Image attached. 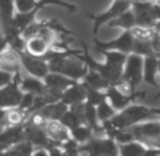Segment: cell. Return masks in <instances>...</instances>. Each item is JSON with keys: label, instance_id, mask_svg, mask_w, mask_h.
Here are the masks:
<instances>
[{"label": "cell", "instance_id": "32", "mask_svg": "<svg viewBox=\"0 0 160 156\" xmlns=\"http://www.w3.org/2000/svg\"><path fill=\"white\" fill-rule=\"evenodd\" d=\"M9 47V41H7V39L4 37L3 33H0V58H2V54L4 53V50Z\"/></svg>", "mask_w": 160, "mask_h": 156}, {"label": "cell", "instance_id": "17", "mask_svg": "<svg viewBox=\"0 0 160 156\" xmlns=\"http://www.w3.org/2000/svg\"><path fill=\"white\" fill-rule=\"evenodd\" d=\"M20 88L23 92L33 94V95H36V96H41L47 92V87H45L44 80L31 77V75H24V77H21Z\"/></svg>", "mask_w": 160, "mask_h": 156}, {"label": "cell", "instance_id": "28", "mask_svg": "<svg viewBox=\"0 0 160 156\" xmlns=\"http://www.w3.org/2000/svg\"><path fill=\"white\" fill-rule=\"evenodd\" d=\"M133 141H135V136H133L130 129H119L118 135L115 136V142L118 145L130 143V142H133Z\"/></svg>", "mask_w": 160, "mask_h": 156}, {"label": "cell", "instance_id": "18", "mask_svg": "<svg viewBox=\"0 0 160 156\" xmlns=\"http://www.w3.org/2000/svg\"><path fill=\"white\" fill-rule=\"evenodd\" d=\"M51 48V43L38 36H33L26 40V53L34 57H44Z\"/></svg>", "mask_w": 160, "mask_h": 156}, {"label": "cell", "instance_id": "20", "mask_svg": "<svg viewBox=\"0 0 160 156\" xmlns=\"http://www.w3.org/2000/svg\"><path fill=\"white\" fill-rule=\"evenodd\" d=\"M106 26L109 27H116V29H122V31L125 30H133L136 27V16L133 13L132 9L126 10L125 13H122L119 17H116L115 20L109 21Z\"/></svg>", "mask_w": 160, "mask_h": 156}, {"label": "cell", "instance_id": "25", "mask_svg": "<svg viewBox=\"0 0 160 156\" xmlns=\"http://www.w3.org/2000/svg\"><path fill=\"white\" fill-rule=\"evenodd\" d=\"M97 115H98L99 122L102 123V122H106V121H111L112 118L116 115V111L113 109V107L109 104L108 99H105L102 104H99V105L97 107Z\"/></svg>", "mask_w": 160, "mask_h": 156}, {"label": "cell", "instance_id": "27", "mask_svg": "<svg viewBox=\"0 0 160 156\" xmlns=\"http://www.w3.org/2000/svg\"><path fill=\"white\" fill-rule=\"evenodd\" d=\"M38 0H14L17 13H27L37 7Z\"/></svg>", "mask_w": 160, "mask_h": 156}, {"label": "cell", "instance_id": "10", "mask_svg": "<svg viewBox=\"0 0 160 156\" xmlns=\"http://www.w3.org/2000/svg\"><path fill=\"white\" fill-rule=\"evenodd\" d=\"M24 142V125L7 126L0 131V153Z\"/></svg>", "mask_w": 160, "mask_h": 156}, {"label": "cell", "instance_id": "14", "mask_svg": "<svg viewBox=\"0 0 160 156\" xmlns=\"http://www.w3.org/2000/svg\"><path fill=\"white\" fill-rule=\"evenodd\" d=\"M159 57L150 55L145 57V64H143V82L148 85H152L154 88H159Z\"/></svg>", "mask_w": 160, "mask_h": 156}, {"label": "cell", "instance_id": "4", "mask_svg": "<svg viewBox=\"0 0 160 156\" xmlns=\"http://www.w3.org/2000/svg\"><path fill=\"white\" fill-rule=\"evenodd\" d=\"M129 9H132V0H113L112 4L103 13H99V14H91V13H87L88 17L94 21V27H92L94 39H97L98 30L102 27L103 24H108L109 21L115 20L116 17H119L122 13H125Z\"/></svg>", "mask_w": 160, "mask_h": 156}, {"label": "cell", "instance_id": "29", "mask_svg": "<svg viewBox=\"0 0 160 156\" xmlns=\"http://www.w3.org/2000/svg\"><path fill=\"white\" fill-rule=\"evenodd\" d=\"M14 77H16V74L6 71V70H3V68H0V88L7 87L9 84H12V82L14 81Z\"/></svg>", "mask_w": 160, "mask_h": 156}, {"label": "cell", "instance_id": "22", "mask_svg": "<svg viewBox=\"0 0 160 156\" xmlns=\"http://www.w3.org/2000/svg\"><path fill=\"white\" fill-rule=\"evenodd\" d=\"M81 82L84 85H87V87L92 88V90H99V91H106L111 87V84L106 81L99 72L92 71V70H89V71L87 72V75L82 78Z\"/></svg>", "mask_w": 160, "mask_h": 156}, {"label": "cell", "instance_id": "30", "mask_svg": "<svg viewBox=\"0 0 160 156\" xmlns=\"http://www.w3.org/2000/svg\"><path fill=\"white\" fill-rule=\"evenodd\" d=\"M7 114H9V109L0 108V129L7 128Z\"/></svg>", "mask_w": 160, "mask_h": 156}, {"label": "cell", "instance_id": "9", "mask_svg": "<svg viewBox=\"0 0 160 156\" xmlns=\"http://www.w3.org/2000/svg\"><path fill=\"white\" fill-rule=\"evenodd\" d=\"M20 58H21V70H24L27 75L44 80L50 74L48 63L44 58L30 55L26 51L24 53H20Z\"/></svg>", "mask_w": 160, "mask_h": 156}, {"label": "cell", "instance_id": "8", "mask_svg": "<svg viewBox=\"0 0 160 156\" xmlns=\"http://www.w3.org/2000/svg\"><path fill=\"white\" fill-rule=\"evenodd\" d=\"M20 80L21 75L20 72H17L12 84L0 88V108L2 109H13L20 107L23 95H24V92L20 88Z\"/></svg>", "mask_w": 160, "mask_h": 156}, {"label": "cell", "instance_id": "21", "mask_svg": "<svg viewBox=\"0 0 160 156\" xmlns=\"http://www.w3.org/2000/svg\"><path fill=\"white\" fill-rule=\"evenodd\" d=\"M68 109L70 108H68L62 101H58V102H54V104H50V105L44 107V108L38 112L47 121H60Z\"/></svg>", "mask_w": 160, "mask_h": 156}, {"label": "cell", "instance_id": "24", "mask_svg": "<svg viewBox=\"0 0 160 156\" xmlns=\"http://www.w3.org/2000/svg\"><path fill=\"white\" fill-rule=\"evenodd\" d=\"M70 133H71V138H72L74 141H75L77 143H79V145L87 143L91 138H94V131H92V128L88 126L87 123L77 126L75 129L70 131Z\"/></svg>", "mask_w": 160, "mask_h": 156}, {"label": "cell", "instance_id": "23", "mask_svg": "<svg viewBox=\"0 0 160 156\" xmlns=\"http://www.w3.org/2000/svg\"><path fill=\"white\" fill-rule=\"evenodd\" d=\"M148 149L149 146H146L145 143L133 141L130 143L119 145V156H143Z\"/></svg>", "mask_w": 160, "mask_h": 156}, {"label": "cell", "instance_id": "37", "mask_svg": "<svg viewBox=\"0 0 160 156\" xmlns=\"http://www.w3.org/2000/svg\"><path fill=\"white\" fill-rule=\"evenodd\" d=\"M153 2H154V0H153Z\"/></svg>", "mask_w": 160, "mask_h": 156}, {"label": "cell", "instance_id": "13", "mask_svg": "<svg viewBox=\"0 0 160 156\" xmlns=\"http://www.w3.org/2000/svg\"><path fill=\"white\" fill-rule=\"evenodd\" d=\"M16 13L17 10H16L14 0H0V30L3 34L16 29L13 26Z\"/></svg>", "mask_w": 160, "mask_h": 156}, {"label": "cell", "instance_id": "6", "mask_svg": "<svg viewBox=\"0 0 160 156\" xmlns=\"http://www.w3.org/2000/svg\"><path fill=\"white\" fill-rule=\"evenodd\" d=\"M129 129L135 136V141L142 142L149 148H156L160 145V119L146 121Z\"/></svg>", "mask_w": 160, "mask_h": 156}, {"label": "cell", "instance_id": "3", "mask_svg": "<svg viewBox=\"0 0 160 156\" xmlns=\"http://www.w3.org/2000/svg\"><path fill=\"white\" fill-rule=\"evenodd\" d=\"M79 152L87 156H119V145L106 136H94L87 143L79 145Z\"/></svg>", "mask_w": 160, "mask_h": 156}, {"label": "cell", "instance_id": "1", "mask_svg": "<svg viewBox=\"0 0 160 156\" xmlns=\"http://www.w3.org/2000/svg\"><path fill=\"white\" fill-rule=\"evenodd\" d=\"M160 119V108L146 107L142 104H132L123 111L116 112V115L111 119L112 125L118 129H129L135 125H139L146 121Z\"/></svg>", "mask_w": 160, "mask_h": 156}, {"label": "cell", "instance_id": "35", "mask_svg": "<svg viewBox=\"0 0 160 156\" xmlns=\"http://www.w3.org/2000/svg\"><path fill=\"white\" fill-rule=\"evenodd\" d=\"M154 2H156V3H157V4H159V6H160V0H154Z\"/></svg>", "mask_w": 160, "mask_h": 156}, {"label": "cell", "instance_id": "7", "mask_svg": "<svg viewBox=\"0 0 160 156\" xmlns=\"http://www.w3.org/2000/svg\"><path fill=\"white\" fill-rule=\"evenodd\" d=\"M135 36H133L132 30H125L119 34L116 39L109 40V41H101L98 39H94L95 47L98 51L103 53V51H119L123 54H132L133 47H135Z\"/></svg>", "mask_w": 160, "mask_h": 156}, {"label": "cell", "instance_id": "5", "mask_svg": "<svg viewBox=\"0 0 160 156\" xmlns=\"http://www.w3.org/2000/svg\"><path fill=\"white\" fill-rule=\"evenodd\" d=\"M143 64H145V57H142V55H128L126 64L123 68V75H122V82L126 84L132 92H136L138 85L143 81Z\"/></svg>", "mask_w": 160, "mask_h": 156}, {"label": "cell", "instance_id": "12", "mask_svg": "<svg viewBox=\"0 0 160 156\" xmlns=\"http://www.w3.org/2000/svg\"><path fill=\"white\" fill-rule=\"evenodd\" d=\"M61 101L65 104L68 108L71 107L81 105L87 101V88L81 81H77L74 85H71L64 94L61 95Z\"/></svg>", "mask_w": 160, "mask_h": 156}, {"label": "cell", "instance_id": "16", "mask_svg": "<svg viewBox=\"0 0 160 156\" xmlns=\"http://www.w3.org/2000/svg\"><path fill=\"white\" fill-rule=\"evenodd\" d=\"M45 132H47L48 138L51 139L57 146H61L64 142L71 138L70 131H68L60 121H48L47 128H45Z\"/></svg>", "mask_w": 160, "mask_h": 156}, {"label": "cell", "instance_id": "34", "mask_svg": "<svg viewBox=\"0 0 160 156\" xmlns=\"http://www.w3.org/2000/svg\"><path fill=\"white\" fill-rule=\"evenodd\" d=\"M159 75H160V58H159ZM160 95V88H159V92L156 94V96H159Z\"/></svg>", "mask_w": 160, "mask_h": 156}, {"label": "cell", "instance_id": "36", "mask_svg": "<svg viewBox=\"0 0 160 156\" xmlns=\"http://www.w3.org/2000/svg\"><path fill=\"white\" fill-rule=\"evenodd\" d=\"M0 33H2V30H0Z\"/></svg>", "mask_w": 160, "mask_h": 156}, {"label": "cell", "instance_id": "15", "mask_svg": "<svg viewBox=\"0 0 160 156\" xmlns=\"http://www.w3.org/2000/svg\"><path fill=\"white\" fill-rule=\"evenodd\" d=\"M0 68L6 70V71H9V72H13V74L20 72V70H21L20 53L9 45V47L4 50L3 54H2V58H0Z\"/></svg>", "mask_w": 160, "mask_h": 156}, {"label": "cell", "instance_id": "2", "mask_svg": "<svg viewBox=\"0 0 160 156\" xmlns=\"http://www.w3.org/2000/svg\"><path fill=\"white\" fill-rule=\"evenodd\" d=\"M105 94H106V99L109 101V104L113 107V109H115L116 112L123 111V109L128 108L129 105L135 104L138 98H142V96L146 95L145 91H142V92H138V91L132 92V91L129 90V87H128L126 84H123V82L111 85V87L105 91Z\"/></svg>", "mask_w": 160, "mask_h": 156}, {"label": "cell", "instance_id": "26", "mask_svg": "<svg viewBox=\"0 0 160 156\" xmlns=\"http://www.w3.org/2000/svg\"><path fill=\"white\" fill-rule=\"evenodd\" d=\"M87 102H89L91 105L98 107L99 104H102L103 101L106 99V94L105 91H99V90H92V88L87 87Z\"/></svg>", "mask_w": 160, "mask_h": 156}, {"label": "cell", "instance_id": "31", "mask_svg": "<svg viewBox=\"0 0 160 156\" xmlns=\"http://www.w3.org/2000/svg\"><path fill=\"white\" fill-rule=\"evenodd\" d=\"M48 152H50V156H67L61 146H51L48 149Z\"/></svg>", "mask_w": 160, "mask_h": 156}, {"label": "cell", "instance_id": "11", "mask_svg": "<svg viewBox=\"0 0 160 156\" xmlns=\"http://www.w3.org/2000/svg\"><path fill=\"white\" fill-rule=\"evenodd\" d=\"M45 87H47V91L52 95H57L61 98V95L64 94V91H67L71 85H74L77 81L71 80V78L65 77L62 74H57V72H50L47 77L44 78Z\"/></svg>", "mask_w": 160, "mask_h": 156}, {"label": "cell", "instance_id": "19", "mask_svg": "<svg viewBox=\"0 0 160 156\" xmlns=\"http://www.w3.org/2000/svg\"><path fill=\"white\" fill-rule=\"evenodd\" d=\"M40 10H41V9L36 7L34 10L27 12V13H16L14 21H13V26H14V27L17 29L21 34H23L28 27H30L31 24H34L37 21V14H38Z\"/></svg>", "mask_w": 160, "mask_h": 156}, {"label": "cell", "instance_id": "33", "mask_svg": "<svg viewBox=\"0 0 160 156\" xmlns=\"http://www.w3.org/2000/svg\"><path fill=\"white\" fill-rule=\"evenodd\" d=\"M31 156H50V152L45 148H36L31 153Z\"/></svg>", "mask_w": 160, "mask_h": 156}]
</instances>
